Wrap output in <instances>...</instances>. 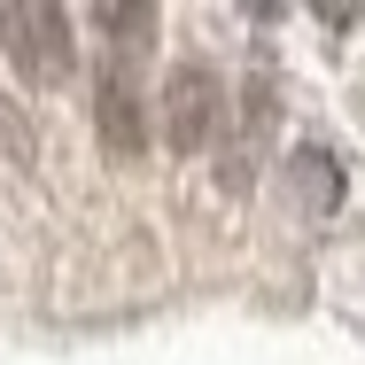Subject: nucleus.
I'll use <instances>...</instances> for the list:
<instances>
[{
    "mask_svg": "<svg viewBox=\"0 0 365 365\" xmlns=\"http://www.w3.org/2000/svg\"><path fill=\"white\" fill-rule=\"evenodd\" d=\"M0 47H8L24 86H63L78 71L71 8H0Z\"/></svg>",
    "mask_w": 365,
    "mask_h": 365,
    "instance_id": "obj_1",
    "label": "nucleus"
},
{
    "mask_svg": "<svg viewBox=\"0 0 365 365\" xmlns=\"http://www.w3.org/2000/svg\"><path fill=\"white\" fill-rule=\"evenodd\" d=\"M225 125V86L210 63H179V71L163 78V140L171 155H202V148L218 140Z\"/></svg>",
    "mask_w": 365,
    "mask_h": 365,
    "instance_id": "obj_2",
    "label": "nucleus"
},
{
    "mask_svg": "<svg viewBox=\"0 0 365 365\" xmlns=\"http://www.w3.org/2000/svg\"><path fill=\"white\" fill-rule=\"evenodd\" d=\"M93 140H101L109 163H140L148 155V93L125 63H109L93 78Z\"/></svg>",
    "mask_w": 365,
    "mask_h": 365,
    "instance_id": "obj_3",
    "label": "nucleus"
},
{
    "mask_svg": "<svg viewBox=\"0 0 365 365\" xmlns=\"http://www.w3.org/2000/svg\"><path fill=\"white\" fill-rule=\"evenodd\" d=\"M93 24H101V39L125 47V55L155 39V8H93Z\"/></svg>",
    "mask_w": 365,
    "mask_h": 365,
    "instance_id": "obj_4",
    "label": "nucleus"
}]
</instances>
